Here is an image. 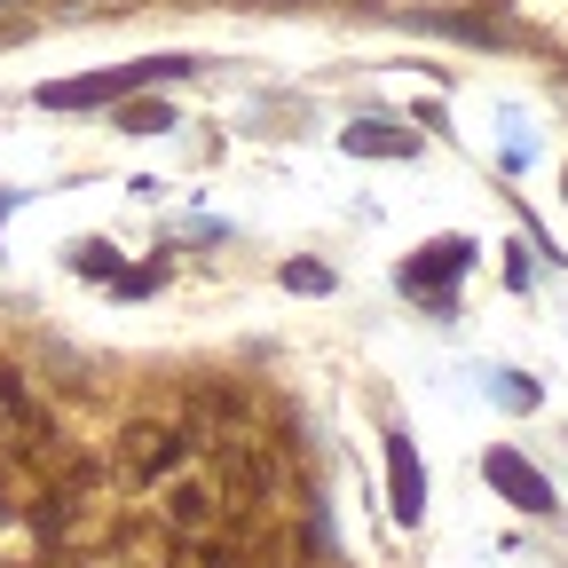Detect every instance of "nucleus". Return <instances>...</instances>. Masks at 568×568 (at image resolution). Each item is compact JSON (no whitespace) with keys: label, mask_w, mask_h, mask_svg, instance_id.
Instances as JSON below:
<instances>
[{"label":"nucleus","mask_w":568,"mask_h":568,"mask_svg":"<svg viewBox=\"0 0 568 568\" xmlns=\"http://www.w3.org/2000/svg\"><path fill=\"white\" fill-rule=\"evenodd\" d=\"M489 481L506 489V497H521L529 514H552V481H545L529 458H514V450H489Z\"/></svg>","instance_id":"2"},{"label":"nucleus","mask_w":568,"mask_h":568,"mask_svg":"<svg viewBox=\"0 0 568 568\" xmlns=\"http://www.w3.org/2000/svg\"><path fill=\"white\" fill-rule=\"evenodd\" d=\"M166 71H182V63L166 55V63H142V71H103V80H55V88H40V103L48 111H88V103H111V95H126L142 80H166Z\"/></svg>","instance_id":"1"},{"label":"nucleus","mask_w":568,"mask_h":568,"mask_svg":"<svg viewBox=\"0 0 568 568\" xmlns=\"http://www.w3.org/2000/svg\"><path fill=\"white\" fill-rule=\"evenodd\" d=\"M387 474H395V514L418 521V514H426V481H418V458H410L403 435H387Z\"/></svg>","instance_id":"3"},{"label":"nucleus","mask_w":568,"mask_h":568,"mask_svg":"<svg viewBox=\"0 0 568 568\" xmlns=\"http://www.w3.org/2000/svg\"><path fill=\"white\" fill-rule=\"evenodd\" d=\"M0 213H9V190H0Z\"/></svg>","instance_id":"4"}]
</instances>
